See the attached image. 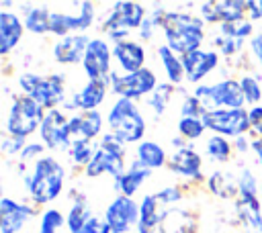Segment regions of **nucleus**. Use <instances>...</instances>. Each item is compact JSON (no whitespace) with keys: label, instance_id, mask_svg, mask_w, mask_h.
Segmentation results:
<instances>
[{"label":"nucleus","instance_id":"12","mask_svg":"<svg viewBox=\"0 0 262 233\" xmlns=\"http://www.w3.org/2000/svg\"><path fill=\"white\" fill-rule=\"evenodd\" d=\"M43 145L47 149H68L70 147V119L59 110H47L39 127Z\"/></svg>","mask_w":262,"mask_h":233},{"label":"nucleus","instance_id":"13","mask_svg":"<svg viewBox=\"0 0 262 233\" xmlns=\"http://www.w3.org/2000/svg\"><path fill=\"white\" fill-rule=\"evenodd\" d=\"M82 67L88 80H102L111 76V47L104 39H90L82 59Z\"/></svg>","mask_w":262,"mask_h":233},{"label":"nucleus","instance_id":"18","mask_svg":"<svg viewBox=\"0 0 262 233\" xmlns=\"http://www.w3.org/2000/svg\"><path fill=\"white\" fill-rule=\"evenodd\" d=\"M182 63L186 69V80L188 82H201L207 78L209 72H213L219 63V53L217 51H203L194 49L186 55H182Z\"/></svg>","mask_w":262,"mask_h":233},{"label":"nucleus","instance_id":"14","mask_svg":"<svg viewBox=\"0 0 262 233\" xmlns=\"http://www.w3.org/2000/svg\"><path fill=\"white\" fill-rule=\"evenodd\" d=\"M248 12V2L239 0H221V2H203L201 4V18L207 22H235L244 20V14Z\"/></svg>","mask_w":262,"mask_h":233},{"label":"nucleus","instance_id":"40","mask_svg":"<svg viewBox=\"0 0 262 233\" xmlns=\"http://www.w3.org/2000/svg\"><path fill=\"white\" fill-rule=\"evenodd\" d=\"M180 112L182 116H190V119H203L207 108L203 106V102L196 98V96H186L182 106H180Z\"/></svg>","mask_w":262,"mask_h":233},{"label":"nucleus","instance_id":"46","mask_svg":"<svg viewBox=\"0 0 262 233\" xmlns=\"http://www.w3.org/2000/svg\"><path fill=\"white\" fill-rule=\"evenodd\" d=\"M248 16L250 20L262 18V0H248Z\"/></svg>","mask_w":262,"mask_h":233},{"label":"nucleus","instance_id":"34","mask_svg":"<svg viewBox=\"0 0 262 233\" xmlns=\"http://www.w3.org/2000/svg\"><path fill=\"white\" fill-rule=\"evenodd\" d=\"M68 151H70V157H72L74 164L88 166L90 159H92V155H94V151H96V147L90 141H72L70 147H68Z\"/></svg>","mask_w":262,"mask_h":233},{"label":"nucleus","instance_id":"15","mask_svg":"<svg viewBox=\"0 0 262 233\" xmlns=\"http://www.w3.org/2000/svg\"><path fill=\"white\" fill-rule=\"evenodd\" d=\"M27 96H31L43 108L53 110L59 102H66V78H63V74H51L47 78H41L39 84L35 86V90Z\"/></svg>","mask_w":262,"mask_h":233},{"label":"nucleus","instance_id":"16","mask_svg":"<svg viewBox=\"0 0 262 233\" xmlns=\"http://www.w3.org/2000/svg\"><path fill=\"white\" fill-rule=\"evenodd\" d=\"M106 84H111L108 78H102V80H88L74 96L72 100L68 102V106L72 110H82V112H88V110H96L104 98H106Z\"/></svg>","mask_w":262,"mask_h":233},{"label":"nucleus","instance_id":"11","mask_svg":"<svg viewBox=\"0 0 262 233\" xmlns=\"http://www.w3.org/2000/svg\"><path fill=\"white\" fill-rule=\"evenodd\" d=\"M104 221L113 233H127L139 223V204L129 196H117L104 211Z\"/></svg>","mask_w":262,"mask_h":233},{"label":"nucleus","instance_id":"4","mask_svg":"<svg viewBox=\"0 0 262 233\" xmlns=\"http://www.w3.org/2000/svg\"><path fill=\"white\" fill-rule=\"evenodd\" d=\"M123 141H119L115 135L106 133L102 141L96 145V151L86 166V176L96 178L100 174H111L115 180H119L125 174V149Z\"/></svg>","mask_w":262,"mask_h":233},{"label":"nucleus","instance_id":"36","mask_svg":"<svg viewBox=\"0 0 262 233\" xmlns=\"http://www.w3.org/2000/svg\"><path fill=\"white\" fill-rule=\"evenodd\" d=\"M172 96V84H160L149 96H147V104L154 108L156 114H162L166 110V104Z\"/></svg>","mask_w":262,"mask_h":233},{"label":"nucleus","instance_id":"9","mask_svg":"<svg viewBox=\"0 0 262 233\" xmlns=\"http://www.w3.org/2000/svg\"><path fill=\"white\" fill-rule=\"evenodd\" d=\"M203 123L221 137H242L250 129V114L246 108H217L205 112Z\"/></svg>","mask_w":262,"mask_h":233},{"label":"nucleus","instance_id":"32","mask_svg":"<svg viewBox=\"0 0 262 233\" xmlns=\"http://www.w3.org/2000/svg\"><path fill=\"white\" fill-rule=\"evenodd\" d=\"M219 33H221V37L244 41L246 37H250L254 33V25H252V20H246V18L235 20V22H225V25H219Z\"/></svg>","mask_w":262,"mask_h":233},{"label":"nucleus","instance_id":"29","mask_svg":"<svg viewBox=\"0 0 262 233\" xmlns=\"http://www.w3.org/2000/svg\"><path fill=\"white\" fill-rule=\"evenodd\" d=\"M92 217H94V215H92L90 206L86 204V200H78V202H74V204L70 206L68 217H66V225H68L70 233H82L84 227L88 225V221H90Z\"/></svg>","mask_w":262,"mask_h":233},{"label":"nucleus","instance_id":"17","mask_svg":"<svg viewBox=\"0 0 262 233\" xmlns=\"http://www.w3.org/2000/svg\"><path fill=\"white\" fill-rule=\"evenodd\" d=\"M35 215V208L29 204H20L8 196L0 198V233H18L27 219Z\"/></svg>","mask_w":262,"mask_h":233},{"label":"nucleus","instance_id":"28","mask_svg":"<svg viewBox=\"0 0 262 233\" xmlns=\"http://www.w3.org/2000/svg\"><path fill=\"white\" fill-rule=\"evenodd\" d=\"M49 16H51V12L45 6H29L25 10V18H23L25 29H29L35 35L49 33Z\"/></svg>","mask_w":262,"mask_h":233},{"label":"nucleus","instance_id":"50","mask_svg":"<svg viewBox=\"0 0 262 233\" xmlns=\"http://www.w3.org/2000/svg\"><path fill=\"white\" fill-rule=\"evenodd\" d=\"M260 204H262V186H260Z\"/></svg>","mask_w":262,"mask_h":233},{"label":"nucleus","instance_id":"27","mask_svg":"<svg viewBox=\"0 0 262 233\" xmlns=\"http://www.w3.org/2000/svg\"><path fill=\"white\" fill-rule=\"evenodd\" d=\"M135 155H137L135 159H137L143 168H147V170L162 168V166H166V161H168V155H166L164 147H162L160 143H156V141H141V143L137 145Z\"/></svg>","mask_w":262,"mask_h":233},{"label":"nucleus","instance_id":"37","mask_svg":"<svg viewBox=\"0 0 262 233\" xmlns=\"http://www.w3.org/2000/svg\"><path fill=\"white\" fill-rule=\"evenodd\" d=\"M164 14H166V10H160V8H158V10H149L147 16L143 18L141 27H139V37H141V39H151L154 31H156V29H162Z\"/></svg>","mask_w":262,"mask_h":233},{"label":"nucleus","instance_id":"49","mask_svg":"<svg viewBox=\"0 0 262 233\" xmlns=\"http://www.w3.org/2000/svg\"><path fill=\"white\" fill-rule=\"evenodd\" d=\"M235 147H237V151H239V153L248 151V143H246V139H244V137H237V141H235Z\"/></svg>","mask_w":262,"mask_h":233},{"label":"nucleus","instance_id":"47","mask_svg":"<svg viewBox=\"0 0 262 233\" xmlns=\"http://www.w3.org/2000/svg\"><path fill=\"white\" fill-rule=\"evenodd\" d=\"M250 45H252V53L256 55V59H258V63L262 67V35H254Z\"/></svg>","mask_w":262,"mask_h":233},{"label":"nucleus","instance_id":"3","mask_svg":"<svg viewBox=\"0 0 262 233\" xmlns=\"http://www.w3.org/2000/svg\"><path fill=\"white\" fill-rule=\"evenodd\" d=\"M108 131L123 143H135L145 133V119L135 100L117 98L106 114Z\"/></svg>","mask_w":262,"mask_h":233},{"label":"nucleus","instance_id":"8","mask_svg":"<svg viewBox=\"0 0 262 233\" xmlns=\"http://www.w3.org/2000/svg\"><path fill=\"white\" fill-rule=\"evenodd\" d=\"M108 80H111L113 94H117L119 98H127V100H137L141 96H149L158 88L156 74L149 67H143L133 74H123V76L117 72H111Z\"/></svg>","mask_w":262,"mask_h":233},{"label":"nucleus","instance_id":"45","mask_svg":"<svg viewBox=\"0 0 262 233\" xmlns=\"http://www.w3.org/2000/svg\"><path fill=\"white\" fill-rule=\"evenodd\" d=\"M43 149H45V145H41V143H29V145L20 151V161H31L33 157L41 155ZM37 159H39V157H37Z\"/></svg>","mask_w":262,"mask_h":233},{"label":"nucleus","instance_id":"41","mask_svg":"<svg viewBox=\"0 0 262 233\" xmlns=\"http://www.w3.org/2000/svg\"><path fill=\"white\" fill-rule=\"evenodd\" d=\"M39 80H41V76L39 74H20L18 76V86L25 90V94H31L33 90H35V86L39 84Z\"/></svg>","mask_w":262,"mask_h":233},{"label":"nucleus","instance_id":"26","mask_svg":"<svg viewBox=\"0 0 262 233\" xmlns=\"http://www.w3.org/2000/svg\"><path fill=\"white\" fill-rule=\"evenodd\" d=\"M158 55H160V63L168 76V84H180L186 78V69L182 63V57H178L168 45H160L158 47Z\"/></svg>","mask_w":262,"mask_h":233},{"label":"nucleus","instance_id":"48","mask_svg":"<svg viewBox=\"0 0 262 233\" xmlns=\"http://www.w3.org/2000/svg\"><path fill=\"white\" fill-rule=\"evenodd\" d=\"M250 147L254 149V153H256V157H258V164L262 166V137H260V139H254Z\"/></svg>","mask_w":262,"mask_h":233},{"label":"nucleus","instance_id":"10","mask_svg":"<svg viewBox=\"0 0 262 233\" xmlns=\"http://www.w3.org/2000/svg\"><path fill=\"white\" fill-rule=\"evenodd\" d=\"M94 20V4L92 2H82L80 10L76 14L72 12H51L49 16V33L57 37H70V35H80L78 31H86Z\"/></svg>","mask_w":262,"mask_h":233},{"label":"nucleus","instance_id":"5","mask_svg":"<svg viewBox=\"0 0 262 233\" xmlns=\"http://www.w3.org/2000/svg\"><path fill=\"white\" fill-rule=\"evenodd\" d=\"M43 119H45L43 106L37 104L31 96L23 94L12 100V106H10L8 119H6V131L10 137L25 139L41 127Z\"/></svg>","mask_w":262,"mask_h":233},{"label":"nucleus","instance_id":"23","mask_svg":"<svg viewBox=\"0 0 262 233\" xmlns=\"http://www.w3.org/2000/svg\"><path fill=\"white\" fill-rule=\"evenodd\" d=\"M201 155L190 149V147H184V149H176L172 155H170V170L178 176H186V178H201Z\"/></svg>","mask_w":262,"mask_h":233},{"label":"nucleus","instance_id":"35","mask_svg":"<svg viewBox=\"0 0 262 233\" xmlns=\"http://www.w3.org/2000/svg\"><path fill=\"white\" fill-rule=\"evenodd\" d=\"M176 129L182 137L186 139H199L203 133H205V123L203 119H190V116H180L178 123H176Z\"/></svg>","mask_w":262,"mask_h":233},{"label":"nucleus","instance_id":"42","mask_svg":"<svg viewBox=\"0 0 262 233\" xmlns=\"http://www.w3.org/2000/svg\"><path fill=\"white\" fill-rule=\"evenodd\" d=\"M25 147H27L25 145V139H20V137H10V139H4L2 141V151L8 153V155H12V153H18L20 155V151Z\"/></svg>","mask_w":262,"mask_h":233},{"label":"nucleus","instance_id":"25","mask_svg":"<svg viewBox=\"0 0 262 233\" xmlns=\"http://www.w3.org/2000/svg\"><path fill=\"white\" fill-rule=\"evenodd\" d=\"M147 178H149V170L143 168L137 159H133V161H131V168L125 170V174L117 180V186H119V190L123 192V196L133 198V194L141 188V184H143Z\"/></svg>","mask_w":262,"mask_h":233},{"label":"nucleus","instance_id":"31","mask_svg":"<svg viewBox=\"0 0 262 233\" xmlns=\"http://www.w3.org/2000/svg\"><path fill=\"white\" fill-rule=\"evenodd\" d=\"M237 215H239V221H242L246 233H262V208L246 206L239 202Z\"/></svg>","mask_w":262,"mask_h":233},{"label":"nucleus","instance_id":"21","mask_svg":"<svg viewBox=\"0 0 262 233\" xmlns=\"http://www.w3.org/2000/svg\"><path fill=\"white\" fill-rule=\"evenodd\" d=\"M119 65L125 69V74H133V72H139L143 69V63H145V49L141 43L137 41H119L115 43V49H113Z\"/></svg>","mask_w":262,"mask_h":233},{"label":"nucleus","instance_id":"1","mask_svg":"<svg viewBox=\"0 0 262 233\" xmlns=\"http://www.w3.org/2000/svg\"><path fill=\"white\" fill-rule=\"evenodd\" d=\"M162 31L166 37V45L182 57L194 49H201V43L205 39V20L188 12L166 10Z\"/></svg>","mask_w":262,"mask_h":233},{"label":"nucleus","instance_id":"39","mask_svg":"<svg viewBox=\"0 0 262 233\" xmlns=\"http://www.w3.org/2000/svg\"><path fill=\"white\" fill-rule=\"evenodd\" d=\"M61 225H63V215L57 208H49V211H45L41 215L39 233H55Z\"/></svg>","mask_w":262,"mask_h":233},{"label":"nucleus","instance_id":"20","mask_svg":"<svg viewBox=\"0 0 262 233\" xmlns=\"http://www.w3.org/2000/svg\"><path fill=\"white\" fill-rule=\"evenodd\" d=\"M100 131H102V116L98 110L80 112L70 119V143L72 141H90Z\"/></svg>","mask_w":262,"mask_h":233},{"label":"nucleus","instance_id":"24","mask_svg":"<svg viewBox=\"0 0 262 233\" xmlns=\"http://www.w3.org/2000/svg\"><path fill=\"white\" fill-rule=\"evenodd\" d=\"M160 202L156 198V194H145L141 204H139V223H137V231L139 233H154L158 223L164 219V215H160L158 211Z\"/></svg>","mask_w":262,"mask_h":233},{"label":"nucleus","instance_id":"2","mask_svg":"<svg viewBox=\"0 0 262 233\" xmlns=\"http://www.w3.org/2000/svg\"><path fill=\"white\" fill-rule=\"evenodd\" d=\"M66 170L55 157H39L33 164L31 176H27V190L33 202L47 204L55 200L63 190Z\"/></svg>","mask_w":262,"mask_h":233},{"label":"nucleus","instance_id":"38","mask_svg":"<svg viewBox=\"0 0 262 233\" xmlns=\"http://www.w3.org/2000/svg\"><path fill=\"white\" fill-rule=\"evenodd\" d=\"M239 84H242L246 102H250V104L256 106V102L262 98V86H260L258 78H254V76H244V78L239 80Z\"/></svg>","mask_w":262,"mask_h":233},{"label":"nucleus","instance_id":"22","mask_svg":"<svg viewBox=\"0 0 262 233\" xmlns=\"http://www.w3.org/2000/svg\"><path fill=\"white\" fill-rule=\"evenodd\" d=\"M23 31H25V22L14 12H8V10L0 12V53L2 55H8L10 49L16 47V43L23 37Z\"/></svg>","mask_w":262,"mask_h":233},{"label":"nucleus","instance_id":"44","mask_svg":"<svg viewBox=\"0 0 262 233\" xmlns=\"http://www.w3.org/2000/svg\"><path fill=\"white\" fill-rule=\"evenodd\" d=\"M156 198H158V202H164V204H168V202H176V200H180V190L174 188V186H170V188H162V190L156 194Z\"/></svg>","mask_w":262,"mask_h":233},{"label":"nucleus","instance_id":"30","mask_svg":"<svg viewBox=\"0 0 262 233\" xmlns=\"http://www.w3.org/2000/svg\"><path fill=\"white\" fill-rule=\"evenodd\" d=\"M209 186H211V192L223 198H233L237 194V182H233L225 172H215L209 178Z\"/></svg>","mask_w":262,"mask_h":233},{"label":"nucleus","instance_id":"19","mask_svg":"<svg viewBox=\"0 0 262 233\" xmlns=\"http://www.w3.org/2000/svg\"><path fill=\"white\" fill-rule=\"evenodd\" d=\"M88 43H90V39L86 35H70V37H63V39H59L53 45V57H55L57 63H63V65L78 63V61L84 59V53L88 49Z\"/></svg>","mask_w":262,"mask_h":233},{"label":"nucleus","instance_id":"43","mask_svg":"<svg viewBox=\"0 0 262 233\" xmlns=\"http://www.w3.org/2000/svg\"><path fill=\"white\" fill-rule=\"evenodd\" d=\"M248 114H250V127H252L258 135H262V104L252 106V108L248 110Z\"/></svg>","mask_w":262,"mask_h":233},{"label":"nucleus","instance_id":"6","mask_svg":"<svg viewBox=\"0 0 262 233\" xmlns=\"http://www.w3.org/2000/svg\"><path fill=\"white\" fill-rule=\"evenodd\" d=\"M145 16L147 14H145L143 6L137 2H115L100 29H102V33L113 37L115 43H119V41H125V37L131 31L139 29Z\"/></svg>","mask_w":262,"mask_h":233},{"label":"nucleus","instance_id":"7","mask_svg":"<svg viewBox=\"0 0 262 233\" xmlns=\"http://www.w3.org/2000/svg\"><path fill=\"white\" fill-rule=\"evenodd\" d=\"M203 106L209 110H217L219 106H225V108H242L246 98H244V90H242V84L237 80H221L217 84H211V86H196L194 88V94Z\"/></svg>","mask_w":262,"mask_h":233},{"label":"nucleus","instance_id":"33","mask_svg":"<svg viewBox=\"0 0 262 233\" xmlns=\"http://www.w3.org/2000/svg\"><path fill=\"white\" fill-rule=\"evenodd\" d=\"M205 149H207V153H209V157H211L213 161H227V159H229V153H231L229 141H227L225 137H221V135L209 137Z\"/></svg>","mask_w":262,"mask_h":233}]
</instances>
